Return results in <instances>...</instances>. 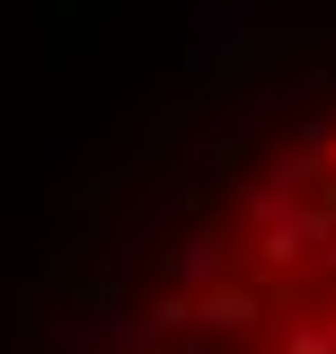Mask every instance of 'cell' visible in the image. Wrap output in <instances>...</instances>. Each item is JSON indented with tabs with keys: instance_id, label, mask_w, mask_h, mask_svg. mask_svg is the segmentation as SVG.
<instances>
[{
	"instance_id": "1",
	"label": "cell",
	"mask_w": 336,
	"mask_h": 354,
	"mask_svg": "<svg viewBox=\"0 0 336 354\" xmlns=\"http://www.w3.org/2000/svg\"><path fill=\"white\" fill-rule=\"evenodd\" d=\"M106 354H336V115L283 124L212 186Z\"/></svg>"
}]
</instances>
